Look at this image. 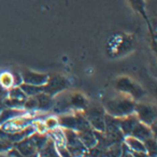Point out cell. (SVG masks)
Wrapping results in <instances>:
<instances>
[{"label": "cell", "mask_w": 157, "mask_h": 157, "mask_svg": "<svg viewBox=\"0 0 157 157\" xmlns=\"http://www.w3.org/2000/svg\"><path fill=\"white\" fill-rule=\"evenodd\" d=\"M133 45L135 43L132 37L125 33H116L108 40L105 50L110 56L117 57L132 51Z\"/></svg>", "instance_id": "cell-1"}, {"label": "cell", "mask_w": 157, "mask_h": 157, "mask_svg": "<svg viewBox=\"0 0 157 157\" xmlns=\"http://www.w3.org/2000/svg\"><path fill=\"white\" fill-rule=\"evenodd\" d=\"M107 110L110 114L115 116L126 115L130 114L135 109V105L129 99H115V100H110L105 105Z\"/></svg>", "instance_id": "cell-2"}, {"label": "cell", "mask_w": 157, "mask_h": 157, "mask_svg": "<svg viewBox=\"0 0 157 157\" xmlns=\"http://www.w3.org/2000/svg\"><path fill=\"white\" fill-rule=\"evenodd\" d=\"M116 88L118 90H121V92L131 95L135 98H139V97H141L143 95L142 88L128 78H118L116 81Z\"/></svg>", "instance_id": "cell-3"}, {"label": "cell", "mask_w": 157, "mask_h": 157, "mask_svg": "<svg viewBox=\"0 0 157 157\" xmlns=\"http://www.w3.org/2000/svg\"><path fill=\"white\" fill-rule=\"evenodd\" d=\"M127 1H128L131 9H132L138 15L141 16L144 20V22L146 23L148 31H150V33H151V37H152L153 41H154V43H155V35H154V31H153V26H152V24H151V21H150V18H148L147 11H146L145 0H127Z\"/></svg>", "instance_id": "cell-4"}, {"label": "cell", "mask_w": 157, "mask_h": 157, "mask_svg": "<svg viewBox=\"0 0 157 157\" xmlns=\"http://www.w3.org/2000/svg\"><path fill=\"white\" fill-rule=\"evenodd\" d=\"M67 87V81L63 76L55 75L48 78V82L43 85V92L48 95H54L61 92Z\"/></svg>", "instance_id": "cell-5"}, {"label": "cell", "mask_w": 157, "mask_h": 157, "mask_svg": "<svg viewBox=\"0 0 157 157\" xmlns=\"http://www.w3.org/2000/svg\"><path fill=\"white\" fill-rule=\"evenodd\" d=\"M48 76L46 74H40L36 72L25 70L23 72V80L26 84H31V85L43 86L48 82Z\"/></svg>", "instance_id": "cell-6"}, {"label": "cell", "mask_w": 157, "mask_h": 157, "mask_svg": "<svg viewBox=\"0 0 157 157\" xmlns=\"http://www.w3.org/2000/svg\"><path fill=\"white\" fill-rule=\"evenodd\" d=\"M136 111L138 112L139 117L144 123H151L155 120V110L154 108L146 105H138L136 107Z\"/></svg>", "instance_id": "cell-7"}, {"label": "cell", "mask_w": 157, "mask_h": 157, "mask_svg": "<svg viewBox=\"0 0 157 157\" xmlns=\"http://www.w3.org/2000/svg\"><path fill=\"white\" fill-rule=\"evenodd\" d=\"M1 84H2V86H6V87H8V86L11 85L12 83V75L9 73H3L2 75H1Z\"/></svg>", "instance_id": "cell-8"}]
</instances>
